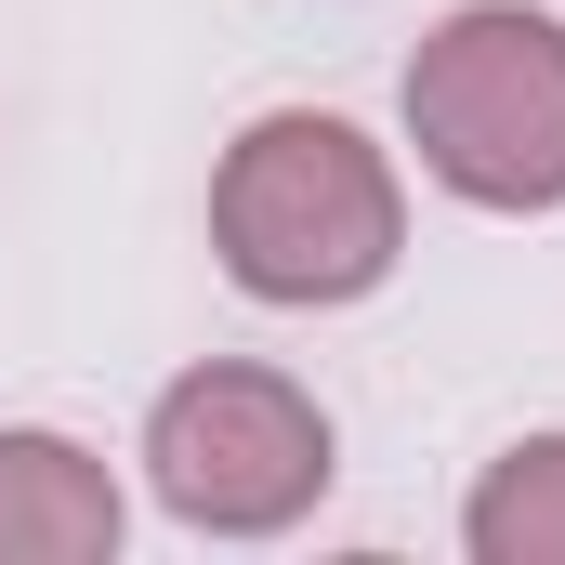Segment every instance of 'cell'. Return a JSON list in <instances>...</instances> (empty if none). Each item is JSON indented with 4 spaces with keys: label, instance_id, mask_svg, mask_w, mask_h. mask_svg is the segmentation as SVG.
Instances as JSON below:
<instances>
[{
    "label": "cell",
    "instance_id": "2",
    "mask_svg": "<svg viewBox=\"0 0 565 565\" xmlns=\"http://www.w3.org/2000/svg\"><path fill=\"white\" fill-rule=\"evenodd\" d=\"M408 145L460 211H565V26L526 0L434 13L408 79Z\"/></svg>",
    "mask_w": 565,
    "mask_h": 565
},
{
    "label": "cell",
    "instance_id": "3",
    "mask_svg": "<svg viewBox=\"0 0 565 565\" xmlns=\"http://www.w3.org/2000/svg\"><path fill=\"white\" fill-rule=\"evenodd\" d=\"M329 473H342V434L289 369L211 355V369L158 382V408H145V487L198 540H277L329 500Z\"/></svg>",
    "mask_w": 565,
    "mask_h": 565
},
{
    "label": "cell",
    "instance_id": "5",
    "mask_svg": "<svg viewBox=\"0 0 565 565\" xmlns=\"http://www.w3.org/2000/svg\"><path fill=\"white\" fill-rule=\"evenodd\" d=\"M460 553L473 565H565V434H513V447L473 473Z\"/></svg>",
    "mask_w": 565,
    "mask_h": 565
},
{
    "label": "cell",
    "instance_id": "4",
    "mask_svg": "<svg viewBox=\"0 0 565 565\" xmlns=\"http://www.w3.org/2000/svg\"><path fill=\"white\" fill-rule=\"evenodd\" d=\"M132 540L119 473L53 422H0V565H106Z\"/></svg>",
    "mask_w": 565,
    "mask_h": 565
},
{
    "label": "cell",
    "instance_id": "1",
    "mask_svg": "<svg viewBox=\"0 0 565 565\" xmlns=\"http://www.w3.org/2000/svg\"><path fill=\"white\" fill-rule=\"evenodd\" d=\"M211 264L277 316H342L408 264V184L355 119L264 106L211 158Z\"/></svg>",
    "mask_w": 565,
    "mask_h": 565
}]
</instances>
